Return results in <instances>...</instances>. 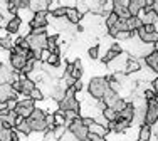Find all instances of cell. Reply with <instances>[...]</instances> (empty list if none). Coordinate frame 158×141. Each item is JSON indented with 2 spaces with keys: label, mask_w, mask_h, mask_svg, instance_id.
<instances>
[{
  "label": "cell",
  "mask_w": 158,
  "mask_h": 141,
  "mask_svg": "<svg viewBox=\"0 0 158 141\" xmlns=\"http://www.w3.org/2000/svg\"><path fill=\"white\" fill-rule=\"evenodd\" d=\"M19 81H20V94H25V96H31V92L35 89V83L27 77L25 74H20L19 76Z\"/></svg>",
  "instance_id": "30bf717a"
},
{
  "label": "cell",
  "mask_w": 158,
  "mask_h": 141,
  "mask_svg": "<svg viewBox=\"0 0 158 141\" xmlns=\"http://www.w3.org/2000/svg\"><path fill=\"white\" fill-rule=\"evenodd\" d=\"M47 64H49V66H52V67H59V64H61V59H59V54H52L51 57H49Z\"/></svg>",
  "instance_id": "f35d334b"
},
{
  "label": "cell",
  "mask_w": 158,
  "mask_h": 141,
  "mask_svg": "<svg viewBox=\"0 0 158 141\" xmlns=\"http://www.w3.org/2000/svg\"><path fill=\"white\" fill-rule=\"evenodd\" d=\"M119 98H121V96H119L118 92H114V91L110 87V89H106V92H104V96H103V99H101V101L106 104V107H111Z\"/></svg>",
  "instance_id": "ac0fdd59"
},
{
  "label": "cell",
  "mask_w": 158,
  "mask_h": 141,
  "mask_svg": "<svg viewBox=\"0 0 158 141\" xmlns=\"http://www.w3.org/2000/svg\"><path fill=\"white\" fill-rule=\"evenodd\" d=\"M25 62H27V59L24 55L15 54V52L10 54V67H12L14 72H22V69L25 67Z\"/></svg>",
  "instance_id": "7c38bea8"
},
{
  "label": "cell",
  "mask_w": 158,
  "mask_h": 141,
  "mask_svg": "<svg viewBox=\"0 0 158 141\" xmlns=\"http://www.w3.org/2000/svg\"><path fill=\"white\" fill-rule=\"evenodd\" d=\"M111 29L116 30V35H118V32H130V29H128V20H123V18H118L114 27H111Z\"/></svg>",
  "instance_id": "f1b7e54d"
},
{
  "label": "cell",
  "mask_w": 158,
  "mask_h": 141,
  "mask_svg": "<svg viewBox=\"0 0 158 141\" xmlns=\"http://www.w3.org/2000/svg\"><path fill=\"white\" fill-rule=\"evenodd\" d=\"M155 50H156V52H158V44H155Z\"/></svg>",
  "instance_id": "db71d44e"
},
{
  "label": "cell",
  "mask_w": 158,
  "mask_h": 141,
  "mask_svg": "<svg viewBox=\"0 0 158 141\" xmlns=\"http://www.w3.org/2000/svg\"><path fill=\"white\" fill-rule=\"evenodd\" d=\"M46 124H47V131H54V129H56V123H54V113L46 114Z\"/></svg>",
  "instance_id": "74e56055"
},
{
  "label": "cell",
  "mask_w": 158,
  "mask_h": 141,
  "mask_svg": "<svg viewBox=\"0 0 158 141\" xmlns=\"http://www.w3.org/2000/svg\"><path fill=\"white\" fill-rule=\"evenodd\" d=\"M152 126L148 124H141L140 128H138V141H148L152 138Z\"/></svg>",
  "instance_id": "d4e9b609"
},
{
  "label": "cell",
  "mask_w": 158,
  "mask_h": 141,
  "mask_svg": "<svg viewBox=\"0 0 158 141\" xmlns=\"http://www.w3.org/2000/svg\"><path fill=\"white\" fill-rule=\"evenodd\" d=\"M7 10H9V14L12 17H15V14L19 12V5H17V0H9V2H7Z\"/></svg>",
  "instance_id": "1f68e13d"
},
{
  "label": "cell",
  "mask_w": 158,
  "mask_h": 141,
  "mask_svg": "<svg viewBox=\"0 0 158 141\" xmlns=\"http://www.w3.org/2000/svg\"><path fill=\"white\" fill-rule=\"evenodd\" d=\"M12 99H17V92L12 89V84H0V104L5 106Z\"/></svg>",
  "instance_id": "52a82bcc"
},
{
  "label": "cell",
  "mask_w": 158,
  "mask_h": 141,
  "mask_svg": "<svg viewBox=\"0 0 158 141\" xmlns=\"http://www.w3.org/2000/svg\"><path fill=\"white\" fill-rule=\"evenodd\" d=\"M138 17H140V20L143 22V25H155L158 22V17H156V14L153 12V9L141 10V12L138 14Z\"/></svg>",
  "instance_id": "4fadbf2b"
},
{
  "label": "cell",
  "mask_w": 158,
  "mask_h": 141,
  "mask_svg": "<svg viewBox=\"0 0 158 141\" xmlns=\"http://www.w3.org/2000/svg\"><path fill=\"white\" fill-rule=\"evenodd\" d=\"M12 89L15 92H20V81H14V83H12Z\"/></svg>",
  "instance_id": "c3c4849f"
},
{
  "label": "cell",
  "mask_w": 158,
  "mask_h": 141,
  "mask_svg": "<svg viewBox=\"0 0 158 141\" xmlns=\"http://www.w3.org/2000/svg\"><path fill=\"white\" fill-rule=\"evenodd\" d=\"M143 27V22L140 20V17H130L128 18V29L130 32H136L138 29Z\"/></svg>",
  "instance_id": "484cf974"
},
{
  "label": "cell",
  "mask_w": 158,
  "mask_h": 141,
  "mask_svg": "<svg viewBox=\"0 0 158 141\" xmlns=\"http://www.w3.org/2000/svg\"><path fill=\"white\" fill-rule=\"evenodd\" d=\"M3 129H5V124H3V121H2V119H0V133H2V131H3Z\"/></svg>",
  "instance_id": "816d5d0a"
},
{
  "label": "cell",
  "mask_w": 158,
  "mask_h": 141,
  "mask_svg": "<svg viewBox=\"0 0 158 141\" xmlns=\"http://www.w3.org/2000/svg\"><path fill=\"white\" fill-rule=\"evenodd\" d=\"M152 89H153V92H155V94L158 96V77L152 81Z\"/></svg>",
  "instance_id": "bcb514c9"
},
{
  "label": "cell",
  "mask_w": 158,
  "mask_h": 141,
  "mask_svg": "<svg viewBox=\"0 0 158 141\" xmlns=\"http://www.w3.org/2000/svg\"><path fill=\"white\" fill-rule=\"evenodd\" d=\"M146 3L145 0H130V5H128V12H130L131 17H138V14L141 10H145Z\"/></svg>",
  "instance_id": "2e32d148"
},
{
  "label": "cell",
  "mask_w": 158,
  "mask_h": 141,
  "mask_svg": "<svg viewBox=\"0 0 158 141\" xmlns=\"http://www.w3.org/2000/svg\"><path fill=\"white\" fill-rule=\"evenodd\" d=\"M3 24V17H2V12H0V25Z\"/></svg>",
  "instance_id": "f5cc1de1"
},
{
  "label": "cell",
  "mask_w": 158,
  "mask_h": 141,
  "mask_svg": "<svg viewBox=\"0 0 158 141\" xmlns=\"http://www.w3.org/2000/svg\"><path fill=\"white\" fill-rule=\"evenodd\" d=\"M34 109H35V104H34V101L31 98L27 99H22V101H17V106H15V114L20 118H24V119H29L31 118V114L34 113Z\"/></svg>",
  "instance_id": "277c9868"
},
{
  "label": "cell",
  "mask_w": 158,
  "mask_h": 141,
  "mask_svg": "<svg viewBox=\"0 0 158 141\" xmlns=\"http://www.w3.org/2000/svg\"><path fill=\"white\" fill-rule=\"evenodd\" d=\"M73 87L76 89L77 92H81V91H82V83H81V81H76V83H74V86H73Z\"/></svg>",
  "instance_id": "681fc988"
},
{
  "label": "cell",
  "mask_w": 158,
  "mask_h": 141,
  "mask_svg": "<svg viewBox=\"0 0 158 141\" xmlns=\"http://www.w3.org/2000/svg\"><path fill=\"white\" fill-rule=\"evenodd\" d=\"M82 72H84V69H82V62L79 61V59H76V61L71 62V64H66V74L71 76L74 81H81Z\"/></svg>",
  "instance_id": "8992f818"
},
{
  "label": "cell",
  "mask_w": 158,
  "mask_h": 141,
  "mask_svg": "<svg viewBox=\"0 0 158 141\" xmlns=\"http://www.w3.org/2000/svg\"><path fill=\"white\" fill-rule=\"evenodd\" d=\"M20 25H22V18L15 15L12 18V20H9L7 22V34H17L19 30H20Z\"/></svg>",
  "instance_id": "44dd1931"
},
{
  "label": "cell",
  "mask_w": 158,
  "mask_h": 141,
  "mask_svg": "<svg viewBox=\"0 0 158 141\" xmlns=\"http://www.w3.org/2000/svg\"><path fill=\"white\" fill-rule=\"evenodd\" d=\"M2 107H3V104H0V109H2Z\"/></svg>",
  "instance_id": "11a10c76"
},
{
  "label": "cell",
  "mask_w": 158,
  "mask_h": 141,
  "mask_svg": "<svg viewBox=\"0 0 158 141\" xmlns=\"http://www.w3.org/2000/svg\"><path fill=\"white\" fill-rule=\"evenodd\" d=\"M54 123H56V128H57V126H64V128H67V126H69L62 111H56V113H54Z\"/></svg>",
  "instance_id": "83f0119b"
},
{
  "label": "cell",
  "mask_w": 158,
  "mask_h": 141,
  "mask_svg": "<svg viewBox=\"0 0 158 141\" xmlns=\"http://www.w3.org/2000/svg\"><path fill=\"white\" fill-rule=\"evenodd\" d=\"M106 89H110V79L108 77H103V76H98V77H93L88 84V92L93 99L96 101H101L106 92Z\"/></svg>",
  "instance_id": "6da1fadb"
},
{
  "label": "cell",
  "mask_w": 158,
  "mask_h": 141,
  "mask_svg": "<svg viewBox=\"0 0 158 141\" xmlns=\"http://www.w3.org/2000/svg\"><path fill=\"white\" fill-rule=\"evenodd\" d=\"M141 96L146 99V101H153V99H156V94L153 92V89H145Z\"/></svg>",
  "instance_id": "ab89813d"
},
{
  "label": "cell",
  "mask_w": 158,
  "mask_h": 141,
  "mask_svg": "<svg viewBox=\"0 0 158 141\" xmlns=\"http://www.w3.org/2000/svg\"><path fill=\"white\" fill-rule=\"evenodd\" d=\"M103 116L106 118L110 123H114V121L118 119V113H116L114 109H111V107H106V109L103 111Z\"/></svg>",
  "instance_id": "4dcf8cb0"
},
{
  "label": "cell",
  "mask_w": 158,
  "mask_h": 141,
  "mask_svg": "<svg viewBox=\"0 0 158 141\" xmlns=\"http://www.w3.org/2000/svg\"><path fill=\"white\" fill-rule=\"evenodd\" d=\"M25 39H27L29 47H31L32 57L39 61L40 52H42L44 49H47V35L46 34H29Z\"/></svg>",
  "instance_id": "7a4b0ae2"
},
{
  "label": "cell",
  "mask_w": 158,
  "mask_h": 141,
  "mask_svg": "<svg viewBox=\"0 0 158 141\" xmlns=\"http://www.w3.org/2000/svg\"><path fill=\"white\" fill-rule=\"evenodd\" d=\"M66 9H67V7H64V5L56 7V9L52 10V17H54V18H62V17H66Z\"/></svg>",
  "instance_id": "836d02e7"
},
{
  "label": "cell",
  "mask_w": 158,
  "mask_h": 141,
  "mask_svg": "<svg viewBox=\"0 0 158 141\" xmlns=\"http://www.w3.org/2000/svg\"><path fill=\"white\" fill-rule=\"evenodd\" d=\"M88 54H89V57H91V59H98V55H99V46H93V47H89Z\"/></svg>",
  "instance_id": "60d3db41"
},
{
  "label": "cell",
  "mask_w": 158,
  "mask_h": 141,
  "mask_svg": "<svg viewBox=\"0 0 158 141\" xmlns=\"http://www.w3.org/2000/svg\"><path fill=\"white\" fill-rule=\"evenodd\" d=\"M15 129L19 133H22V135H25V136L32 135V129H31L29 121L24 119V118H20V116H17V119H15Z\"/></svg>",
  "instance_id": "e0dca14e"
},
{
  "label": "cell",
  "mask_w": 158,
  "mask_h": 141,
  "mask_svg": "<svg viewBox=\"0 0 158 141\" xmlns=\"http://www.w3.org/2000/svg\"><path fill=\"white\" fill-rule=\"evenodd\" d=\"M158 121V99L148 101L146 106V114H145V124L153 126Z\"/></svg>",
  "instance_id": "5b68a950"
},
{
  "label": "cell",
  "mask_w": 158,
  "mask_h": 141,
  "mask_svg": "<svg viewBox=\"0 0 158 141\" xmlns=\"http://www.w3.org/2000/svg\"><path fill=\"white\" fill-rule=\"evenodd\" d=\"M29 98L32 99V101H42L44 99V92H42V89H34V91L31 92V96H29Z\"/></svg>",
  "instance_id": "8d00e7d4"
},
{
  "label": "cell",
  "mask_w": 158,
  "mask_h": 141,
  "mask_svg": "<svg viewBox=\"0 0 158 141\" xmlns=\"http://www.w3.org/2000/svg\"><path fill=\"white\" fill-rule=\"evenodd\" d=\"M66 18L71 24H79V22L82 20V15L76 10V7H67L66 9Z\"/></svg>",
  "instance_id": "ffe728a7"
},
{
  "label": "cell",
  "mask_w": 158,
  "mask_h": 141,
  "mask_svg": "<svg viewBox=\"0 0 158 141\" xmlns=\"http://www.w3.org/2000/svg\"><path fill=\"white\" fill-rule=\"evenodd\" d=\"M52 55L51 50H47V49H44L42 52H40V57H39V62H47L49 61V57Z\"/></svg>",
  "instance_id": "b9f144b4"
},
{
  "label": "cell",
  "mask_w": 158,
  "mask_h": 141,
  "mask_svg": "<svg viewBox=\"0 0 158 141\" xmlns=\"http://www.w3.org/2000/svg\"><path fill=\"white\" fill-rule=\"evenodd\" d=\"M138 70H141V64L138 62V59L135 57H128V62H126V67H125V74H135L138 72Z\"/></svg>",
  "instance_id": "7402d4cb"
},
{
  "label": "cell",
  "mask_w": 158,
  "mask_h": 141,
  "mask_svg": "<svg viewBox=\"0 0 158 141\" xmlns=\"http://www.w3.org/2000/svg\"><path fill=\"white\" fill-rule=\"evenodd\" d=\"M113 14H116L118 18H123V20H128L131 15L130 12H128V7H125L121 3V0H116V2H113Z\"/></svg>",
  "instance_id": "9a60e30c"
},
{
  "label": "cell",
  "mask_w": 158,
  "mask_h": 141,
  "mask_svg": "<svg viewBox=\"0 0 158 141\" xmlns=\"http://www.w3.org/2000/svg\"><path fill=\"white\" fill-rule=\"evenodd\" d=\"M125 106H126V101H125V99H123V98H119V99H118V101H116V103H114V104H113V106H111V109H114V111H116V113H118V114H119V113H121V111H123V109H125Z\"/></svg>",
  "instance_id": "d590c367"
},
{
  "label": "cell",
  "mask_w": 158,
  "mask_h": 141,
  "mask_svg": "<svg viewBox=\"0 0 158 141\" xmlns=\"http://www.w3.org/2000/svg\"><path fill=\"white\" fill-rule=\"evenodd\" d=\"M136 35L140 37V40L143 44H152V46L158 44V32H146L145 29L141 27L136 30Z\"/></svg>",
  "instance_id": "8fae6325"
},
{
  "label": "cell",
  "mask_w": 158,
  "mask_h": 141,
  "mask_svg": "<svg viewBox=\"0 0 158 141\" xmlns=\"http://www.w3.org/2000/svg\"><path fill=\"white\" fill-rule=\"evenodd\" d=\"M116 39H119V40H130L131 39V32H118Z\"/></svg>",
  "instance_id": "f6af8a7d"
},
{
  "label": "cell",
  "mask_w": 158,
  "mask_h": 141,
  "mask_svg": "<svg viewBox=\"0 0 158 141\" xmlns=\"http://www.w3.org/2000/svg\"><path fill=\"white\" fill-rule=\"evenodd\" d=\"M57 104H59V111H62V113H67V111H76V113H79V109H81V104H79V101L76 98H64Z\"/></svg>",
  "instance_id": "9c48e42d"
},
{
  "label": "cell",
  "mask_w": 158,
  "mask_h": 141,
  "mask_svg": "<svg viewBox=\"0 0 158 141\" xmlns=\"http://www.w3.org/2000/svg\"><path fill=\"white\" fill-rule=\"evenodd\" d=\"M29 119H32V121H42V119H46V113H44L42 109H37V107H35Z\"/></svg>",
  "instance_id": "d6a6232c"
},
{
  "label": "cell",
  "mask_w": 158,
  "mask_h": 141,
  "mask_svg": "<svg viewBox=\"0 0 158 141\" xmlns=\"http://www.w3.org/2000/svg\"><path fill=\"white\" fill-rule=\"evenodd\" d=\"M35 64H37V59H34V57H31V59H27V62H25V67L22 69V72L20 74H31V72H34V69H35Z\"/></svg>",
  "instance_id": "f546056e"
},
{
  "label": "cell",
  "mask_w": 158,
  "mask_h": 141,
  "mask_svg": "<svg viewBox=\"0 0 158 141\" xmlns=\"http://www.w3.org/2000/svg\"><path fill=\"white\" fill-rule=\"evenodd\" d=\"M42 139H44V141H59L57 138H56L54 131H46V135L42 136Z\"/></svg>",
  "instance_id": "ee69618b"
},
{
  "label": "cell",
  "mask_w": 158,
  "mask_h": 141,
  "mask_svg": "<svg viewBox=\"0 0 158 141\" xmlns=\"http://www.w3.org/2000/svg\"><path fill=\"white\" fill-rule=\"evenodd\" d=\"M89 135H96V136H101V138H106L108 135H110V131H108L104 126H101V124H98L96 121L93 123L91 126H89Z\"/></svg>",
  "instance_id": "603a6c76"
},
{
  "label": "cell",
  "mask_w": 158,
  "mask_h": 141,
  "mask_svg": "<svg viewBox=\"0 0 158 141\" xmlns=\"http://www.w3.org/2000/svg\"><path fill=\"white\" fill-rule=\"evenodd\" d=\"M0 47L12 52L14 47H15V40H12V37H10V35L9 37H3V39H0Z\"/></svg>",
  "instance_id": "4316f807"
},
{
  "label": "cell",
  "mask_w": 158,
  "mask_h": 141,
  "mask_svg": "<svg viewBox=\"0 0 158 141\" xmlns=\"http://www.w3.org/2000/svg\"><path fill=\"white\" fill-rule=\"evenodd\" d=\"M153 12H155L156 17H158V0H155V2H153Z\"/></svg>",
  "instance_id": "f907efd6"
},
{
  "label": "cell",
  "mask_w": 158,
  "mask_h": 141,
  "mask_svg": "<svg viewBox=\"0 0 158 141\" xmlns=\"http://www.w3.org/2000/svg\"><path fill=\"white\" fill-rule=\"evenodd\" d=\"M133 118H135V107H133V104H131V103H126L125 109H123L121 113L118 114V119H123V121L131 123V121H133Z\"/></svg>",
  "instance_id": "d6986e66"
},
{
  "label": "cell",
  "mask_w": 158,
  "mask_h": 141,
  "mask_svg": "<svg viewBox=\"0 0 158 141\" xmlns=\"http://www.w3.org/2000/svg\"><path fill=\"white\" fill-rule=\"evenodd\" d=\"M67 129H69V133L77 141H88V138H89V129H88V126L82 124V118L81 116L76 118V119L69 124V128H67Z\"/></svg>",
  "instance_id": "3957f363"
},
{
  "label": "cell",
  "mask_w": 158,
  "mask_h": 141,
  "mask_svg": "<svg viewBox=\"0 0 158 141\" xmlns=\"http://www.w3.org/2000/svg\"><path fill=\"white\" fill-rule=\"evenodd\" d=\"M145 64L148 66L153 72H158V52H156V50H153L152 54L146 55V57H145Z\"/></svg>",
  "instance_id": "cb8c5ba5"
},
{
  "label": "cell",
  "mask_w": 158,
  "mask_h": 141,
  "mask_svg": "<svg viewBox=\"0 0 158 141\" xmlns=\"http://www.w3.org/2000/svg\"><path fill=\"white\" fill-rule=\"evenodd\" d=\"M54 135H56V138L57 139H61L64 135H66V128H64V126H57V128L54 129Z\"/></svg>",
  "instance_id": "7bdbcfd3"
},
{
  "label": "cell",
  "mask_w": 158,
  "mask_h": 141,
  "mask_svg": "<svg viewBox=\"0 0 158 141\" xmlns=\"http://www.w3.org/2000/svg\"><path fill=\"white\" fill-rule=\"evenodd\" d=\"M118 55H119V54H116L114 50H111V49H110V50L106 52V55H104V57L101 59V61H103V64H111V62L114 61L116 57H118Z\"/></svg>",
  "instance_id": "e575fe53"
},
{
  "label": "cell",
  "mask_w": 158,
  "mask_h": 141,
  "mask_svg": "<svg viewBox=\"0 0 158 141\" xmlns=\"http://www.w3.org/2000/svg\"><path fill=\"white\" fill-rule=\"evenodd\" d=\"M29 10H31L32 14L47 12L49 10V2L47 0H31V2H29Z\"/></svg>",
  "instance_id": "5bb4252c"
},
{
  "label": "cell",
  "mask_w": 158,
  "mask_h": 141,
  "mask_svg": "<svg viewBox=\"0 0 158 141\" xmlns=\"http://www.w3.org/2000/svg\"><path fill=\"white\" fill-rule=\"evenodd\" d=\"M49 24V18H47V12H39V14H34L31 18V29L32 30H37V29H46V25Z\"/></svg>",
  "instance_id": "ba28073f"
},
{
  "label": "cell",
  "mask_w": 158,
  "mask_h": 141,
  "mask_svg": "<svg viewBox=\"0 0 158 141\" xmlns=\"http://www.w3.org/2000/svg\"><path fill=\"white\" fill-rule=\"evenodd\" d=\"M93 123H94V119H93V118H82V124L88 126V128H89Z\"/></svg>",
  "instance_id": "7dc6e473"
}]
</instances>
